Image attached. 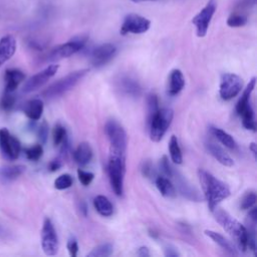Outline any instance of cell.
I'll list each match as a JSON object with an SVG mask.
<instances>
[{
  "mask_svg": "<svg viewBox=\"0 0 257 257\" xmlns=\"http://www.w3.org/2000/svg\"><path fill=\"white\" fill-rule=\"evenodd\" d=\"M198 176L208 207L210 211H213L223 200L230 196V188L206 170L200 169L198 171Z\"/></svg>",
  "mask_w": 257,
  "mask_h": 257,
  "instance_id": "obj_1",
  "label": "cell"
},
{
  "mask_svg": "<svg viewBox=\"0 0 257 257\" xmlns=\"http://www.w3.org/2000/svg\"><path fill=\"white\" fill-rule=\"evenodd\" d=\"M216 221L221 225V227L229 233L236 241L239 249L246 251L247 248V231L244 225H242L238 220L233 218L228 212L216 207L213 211Z\"/></svg>",
  "mask_w": 257,
  "mask_h": 257,
  "instance_id": "obj_2",
  "label": "cell"
},
{
  "mask_svg": "<svg viewBox=\"0 0 257 257\" xmlns=\"http://www.w3.org/2000/svg\"><path fill=\"white\" fill-rule=\"evenodd\" d=\"M108 173L112 189L117 196H122L124 193V179L126 173V155L111 151Z\"/></svg>",
  "mask_w": 257,
  "mask_h": 257,
  "instance_id": "obj_3",
  "label": "cell"
},
{
  "mask_svg": "<svg viewBox=\"0 0 257 257\" xmlns=\"http://www.w3.org/2000/svg\"><path fill=\"white\" fill-rule=\"evenodd\" d=\"M88 72L89 69L84 68L68 73L67 75L59 78L58 80L50 84L47 89H45L42 92V96L45 99H55L66 94L67 92L72 90L75 85L88 74Z\"/></svg>",
  "mask_w": 257,
  "mask_h": 257,
  "instance_id": "obj_4",
  "label": "cell"
},
{
  "mask_svg": "<svg viewBox=\"0 0 257 257\" xmlns=\"http://www.w3.org/2000/svg\"><path fill=\"white\" fill-rule=\"evenodd\" d=\"M174 118V113L171 109H160L153 119L148 123L150 138L153 142H160L165 136Z\"/></svg>",
  "mask_w": 257,
  "mask_h": 257,
  "instance_id": "obj_5",
  "label": "cell"
},
{
  "mask_svg": "<svg viewBox=\"0 0 257 257\" xmlns=\"http://www.w3.org/2000/svg\"><path fill=\"white\" fill-rule=\"evenodd\" d=\"M105 131L111 144V151L126 155L128 137L123 126L115 120H110L106 124Z\"/></svg>",
  "mask_w": 257,
  "mask_h": 257,
  "instance_id": "obj_6",
  "label": "cell"
},
{
  "mask_svg": "<svg viewBox=\"0 0 257 257\" xmlns=\"http://www.w3.org/2000/svg\"><path fill=\"white\" fill-rule=\"evenodd\" d=\"M87 35H79L71 38L69 41L62 43L54 47L48 54L47 59L50 61H56L63 58H67L74 53L80 51L88 42Z\"/></svg>",
  "mask_w": 257,
  "mask_h": 257,
  "instance_id": "obj_7",
  "label": "cell"
},
{
  "mask_svg": "<svg viewBox=\"0 0 257 257\" xmlns=\"http://www.w3.org/2000/svg\"><path fill=\"white\" fill-rule=\"evenodd\" d=\"M242 87L243 81L239 75L226 72L221 76L219 95L222 100L230 101L240 94Z\"/></svg>",
  "mask_w": 257,
  "mask_h": 257,
  "instance_id": "obj_8",
  "label": "cell"
},
{
  "mask_svg": "<svg viewBox=\"0 0 257 257\" xmlns=\"http://www.w3.org/2000/svg\"><path fill=\"white\" fill-rule=\"evenodd\" d=\"M216 9H217L216 0H209L206 6L193 17L192 23L196 27V34L198 37L206 36L209 29L210 22L215 14Z\"/></svg>",
  "mask_w": 257,
  "mask_h": 257,
  "instance_id": "obj_9",
  "label": "cell"
},
{
  "mask_svg": "<svg viewBox=\"0 0 257 257\" xmlns=\"http://www.w3.org/2000/svg\"><path fill=\"white\" fill-rule=\"evenodd\" d=\"M41 247L47 256L56 255L59 248V242L56 230L49 218H45L41 229Z\"/></svg>",
  "mask_w": 257,
  "mask_h": 257,
  "instance_id": "obj_10",
  "label": "cell"
},
{
  "mask_svg": "<svg viewBox=\"0 0 257 257\" xmlns=\"http://www.w3.org/2000/svg\"><path fill=\"white\" fill-rule=\"evenodd\" d=\"M151 27V21L139 14L129 13L124 18L120 33L122 35L127 34H143L147 32Z\"/></svg>",
  "mask_w": 257,
  "mask_h": 257,
  "instance_id": "obj_11",
  "label": "cell"
},
{
  "mask_svg": "<svg viewBox=\"0 0 257 257\" xmlns=\"http://www.w3.org/2000/svg\"><path fill=\"white\" fill-rule=\"evenodd\" d=\"M58 68L59 66L57 64H50L43 70L32 75L25 81L22 88V92L24 94H30L32 92L39 90L46 82H48L50 78H52L55 75Z\"/></svg>",
  "mask_w": 257,
  "mask_h": 257,
  "instance_id": "obj_12",
  "label": "cell"
},
{
  "mask_svg": "<svg viewBox=\"0 0 257 257\" xmlns=\"http://www.w3.org/2000/svg\"><path fill=\"white\" fill-rule=\"evenodd\" d=\"M0 151L9 160L18 159L21 151L19 140L10 134L6 128L0 129Z\"/></svg>",
  "mask_w": 257,
  "mask_h": 257,
  "instance_id": "obj_13",
  "label": "cell"
},
{
  "mask_svg": "<svg viewBox=\"0 0 257 257\" xmlns=\"http://www.w3.org/2000/svg\"><path fill=\"white\" fill-rule=\"evenodd\" d=\"M117 53V47L113 43H104L96 48L91 53V61L95 67H101L107 64Z\"/></svg>",
  "mask_w": 257,
  "mask_h": 257,
  "instance_id": "obj_14",
  "label": "cell"
},
{
  "mask_svg": "<svg viewBox=\"0 0 257 257\" xmlns=\"http://www.w3.org/2000/svg\"><path fill=\"white\" fill-rule=\"evenodd\" d=\"M171 178H173L176 182V186H177V189L179 190V192L184 196L186 197L187 199L189 200H192V201H200L202 198L201 196L199 195L198 191L195 190L194 187L191 186V184L185 179L184 176H182L180 173L176 172V171L174 170L173 172V175Z\"/></svg>",
  "mask_w": 257,
  "mask_h": 257,
  "instance_id": "obj_15",
  "label": "cell"
},
{
  "mask_svg": "<svg viewBox=\"0 0 257 257\" xmlns=\"http://www.w3.org/2000/svg\"><path fill=\"white\" fill-rule=\"evenodd\" d=\"M16 51V39L7 34L0 38V66L8 61Z\"/></svg>",
  "mask_w": 257,
  "mask_h": 257,
  "instance_id": "obj_16",
  "label": "cell"
},
{
  "mask_svg": "<svg viewBox=\"0 0 257 257\" xmlns=\"http://www.w3.org/2000/svg\"><path fill=\"white\" fill-rule=\"evenodd\" d=\"M205 146H206V149L209 152V154L221 165H223L225 167H232L234 165L233 159L223 150L222 147H220L216 143L208 141V142H206Z\"/></svg>",
  "mask_w": 257,
  "mask_h": 257,
  "instance_id": "obj_17",
  "label": "cell"
},
{
  "mask_svg": "<svg viewBox=\"0 0 257 257\" xmlns=\"http://www.w3.org/2000/svg\"><path fill=\"white\" fill-rule=\"evenodd\" d=\"M25 79V74L19 69H6L5 80V93H14L19 84Z\"/></svg>",
  "mask_w": 257,
  "mask_h": 257,
  "instance_id": "obj_18",
  "label": "cell"
},
{
  "mask_svg": "<svg viewBox=\"0 0 257 257\" xmlns=\"http://www.w3.org/2000/svg\"><path fill=\"white\" fill-rule=\"evenodd\" d=\"M93 149L89 143H80L73 153V159L77 165L83 167L93 159Z\"/></svg>",
  "mask_w": 257,
  "mask_h": 257,
  "instance_id": "obj_19",
  "label": "cell"
},
{
  "mask_svg": "<svg viewBox=\"0 0 257 257\" xmlns=\"http://www.w3.org/2000/svg\"><path fill=\"white\" fill-rule=\"evenodd\" d=\"M185 87V78L180 69H174L170 74L168 94L170 96L178 95Z\"/></svg>",
  "mask_w": 257,
  "mask_h": 257,
  "instance_id": "obj_20",
  "label": "cell"
},
{
  "mask_svg": "<svg viewBox=\"0 0 257 257\" xmlns=\"http://www.w3.org/2000/svg\"><path fill=\"white\" fill-rule=\"evenodd\" d=\"M26 167L23 165H12L0 168V178L4 182H11L18 179L25 172Z\"/></svg>",
  "mask_w": 257,
  "mask_h": 257,
  "instance_id": "obj_21",
  "label": "cell"
},
{
  "mask_svg": "<svg viewBox=\"0 0 257 257\" xmlns=\"http://www.w3.org/2000/svg\"><path fill=\"white\" fill-rule=\"evenodd\" d=\"M44 105L40 99H33L28 101L23 108L25 116L31 121H38L43 113Z\"/></svg>",
  "mask_w": 257,
  "mask_h": 257,
  "instance_id": "obj_22",
  "label": "cell"
},
{
  "mask_svg": "<svg viewBox=\"0 0 257 257\" xmlns=\"http://www.w3.org/2000/svg\"><path fill=\"white\" fill-rule=\"evenodd\" d=\"M156 186L159 190V192L162 194V196L167 198H174L177 195L176 187L175 185L171 182V180L168 177L164 176H157L155 179Z\"/></svg>",
  "mask_w": 257,
  "mask_h": 257,
  "instance_id": "obj_23",
  "label": "cell"
},
{
  "mask_svg": "<svg viewBox=\"0 0 257 257\" xmlns=\"http://www.w3.org/2000/svg\"><path fill=\"white\" fill-rule=\"evenodd\" d=\"M205 234L230 255H238V251L235 248V246L220 233H217L212 230H205Z\"/></svg>",
  "mask_w": 257,
  "mask_h": 257,
  "instance_id": "obj_24",
  "label": "cell"
},
{
  "mask_svg": "<svg viewBox=\"0 0 257 257\" xmlns=\"http://www.w3.org/2000/svg\"><path fill=\"white\" fill-rule=\"evenodd\" d=\"M120 88L122 92L131 97H139L142 93L140 83L130 76H123L120 79Z\"/></svg>",
  "mask_w": 257,
  "mask_h": 257,
  "instance_id": "obj_25",
  "label": "cell"
},
{
  "mask_svg": "<svg viewBox=\"0 0 257 257\" xmlns=\"http://www.w3.org/2000/svg\"><path fill=\"white\" fill-rule=\"evenodd\" d=\"M210 133L213 137H215L222 145H224L226 148L230 150H235L237 148V144L233 137L229 135L227 132L223 131L220 128L217 127H210Z\"/></svg>",
  "mask_w": 257,
  "mask_h": 257,
  "instance_id": "obj_26",
  "label": "cell"
},
{
  "mask_svg": "<svg viewBox=\"0 0 257 257\" xmlns=\"http://www.w3.org/2000/svg\"><path fill=\"white\" fill-rule=\"evenodd\" d=\"M255 84H256V78L252 77L250 79L249 83L247 84L246 89L243 91V94H242L241 98L239 99V101L236 105V113H237L238 116L250 104V97H251V94L253 93V91L255 89Z\"/></svg>",
  "mask_w": 257,
  "mask_h": 257,
  "instance_id": "obj_27",
  "label": "cell"
},
{
  "mask_svg": "<svg viewBox=\"0 0 257 257\" xmlns=\"http://www.w3.org/2000/svg\"><path fill=\"white\" fill-rule=\"evenodd\" d=\"M94 206L98 213L104 217H110L114 213V207L111 201L103 195H99L94 199Z\"/></svg>",
  "mask_w": 257,
  "mask_h": 257,
  "instance_id": "obj_28",
  "label": "cell"
},
{
  "mask_svg": "<svg viewBox=\"0 0 257 257\" xmlns=\"http://www.w3.org/2000/svg\"><path fill=\"white\" fill-rule=\"evenodd\" d=\"M169 152L171 159H172L174 164L181 165L183 163V156H182V151L179 146V142L176 136H172L169 142Z\"/></svg>",
  "mask_w": 257,
  "mask_h": 257,
  "instance_id": "obj_29",
  "label": "cell"
},
{
  "mask_svg": "<svg viewBox=\"0 0 257 257\" xmlns=\"http://www.w3.org/2000/svg\"><path fill=\"white\" fill-rule=\"evenodd\" d=\"M242 119V125L245 129L249 130V131H256V123H255V115H254V111L253 108L251 106V104H249L243 111L242 113L239 115Z\"/></svg>",
  "mask_w": 257,
  "mask_h": 257,
  "instance_id": "obj_30",
  "label": "cell"
},
{
  "mask_svg": "<svg viewBox=\"0 0 257 257\" xmlns=\"http://www.w3.org/2000/svg\"><path fill=\"white\" fill-rule=\"evenodd\" d=\"M113 251H114L113 244L104 243V244H101V245L97 246L96 248H94L88 254V256H90V257H108V256L112 255Z\"/></svg>",
  "mask_w": 257,
  "mask_h": 257,
  "instance_id": "obj_31",
  "label": "cell"
},
{
  "mask_svg": "<svg viewBox=\"0 0 257 257\" xmlns=\"http://www.w3.org/2000/svg\"><path fill=\"white\" fill-rule=\"evenodd\" d=\"M147 109H148V123L153 119V117L160 110L159 100L155 94H150L147 97Z\"/></svg>",
  "mask_w": 257,
  "mask_h": 257,
  "instance_id": "obj_32",
  "label": "cell"
},
{
  "mask_svg": "<svg viewBox=\"0 0 257 257\" xmlns=\"http://www.w3.org/2000/svg\"><path fill=\"white\" fill-rule=\"evenodd\" d=\"M247 16L242 13H232L227 19V25L232 28L242 27L247 23Z\"/></svg>",
  "mask_w": 257,
  "mask_h": 257,
  "instance_id": "obj_33",
  "label": "cell"
},
{
  "mask_svg": "<svg viewBox=\"0 0 257 257\" xmlns=\"http://www.w3.org/2000/svg\"><path fill=\"white\" fill-rule=\"evenodd\" d=\"M73 179L69 174H62L54 181V188L57 190H65L71 187Z\"/></svg>",
  "mask_w": 257,
  "mask_h": 257,
  "instance_id": "obj_34",
  "label": "cell"
},
{
  "mask_svg": "<svg viewBox=\"0 0 257 257\" xmlns=\"http://www.w3.org/2000/svg\"><path fill=\"white\" fill-rule=\"evenodd\" d=\"M67 137L66 135V131L65 128L63 126H61L60 124H56L54 126L53 132H52V140H53V144L54 146H60V144L63 142V140Z\"/></svg>",
  "mask_w": 257,
  "mask_h": 257,
  "instance_id": "obj_35",
  "label": "cell"
},
{
  "mask_svg": "<svg viewBox=\"0 0 257 257\" xmlns=\"http://www.w3.org/2000/svg\"><path fill=\"white\" fill-rule=\"evenodd\" d=\"M15 105V97L12 93H5L0 100V109L4 112H9Z\"/></svg>",
  "mask_w": 257,
  "mask_h": 257,
  "instance_id": "obj_36",
  "label": "cell"
},
{
  "mask_svg": "<svg viewBox=\"0 0 257 257\" xmlns=\"http://www.w3.org/2000/svg\"><path fill=\"white\" fill-rule=\"evenodd\" d=\"M256 200H257V197H256L255 192H253V191L247 192L240 201V209H242V210L251 209L255 205Z\"/></svg>",
  "mask_w": 257,
  "mask_h": 257,
  "instance_id": "obj_37",
  "label": "cell"
},
{
  "mask_svg": "<svg viewBox=\"0 0 257 257\" xmlns=\"http://www.w3.org/2000/svg\"><path fill=\"white\" fill-rule=\"evenodd\" d=\"M25 155H26V158L30 161H38L43 155L42 145L37 144V145H34V146L26 149Z\"/></svg>",
  "mask_w": 257,
  "mask_h": 257,
  "instance_id": "obj_38",
  "label": "cell"
},
{
  "mask_svg": "<svg viewBox=\"0 0 257 257\" xmlns=\"http://www.w3.org/2000/svg\"><path fill=\"white\" fill-rule=\"evenodd\" d=\"M159 167H160L161 172L165 175V177H168V178L172 177L175 169L172 167V165H171V163L169 162L167 156L162 157V159L160 160V163H159Z\"/></svg>",
  "mask_w": 257,
  "mask_h": 257,
  "instance_id": "obj_39",
  "label": "cell"
},
{
  "mask_svg": "<svg viewBox=\"0 0 257 257\" xmlns=\"http://www.w3.org/2000/svg\"><path fill=\"white\" fill-rule=\"evenodd\" d=\"M77 177H78L79 182L83 186H89L93 182V180L95 178V175L92 172H88V171H84L82 169H78L77 170Z\"/></svg>",
  "mask_w": 257,
  "mask_h": 257,
  "instance_id": "obj_40",
  "label": "cell"
},
{
  "mask_svg": "<svg viewBox=\"0 0 257 257\" xmlns=\"http://www.w3.org/2000/svg\"><path fill=\"white\" fill-rule=\"evenodd\" d=\"M142 173L146 178L149 179H156L157 175H156V171L154 169L153 164L150 161H146L143 163L142 165Z\"/></svg>",
  "mask_w": 257,
  "mask_h": 257,
  "instance_id": "obj_41",
  "label": "cell"
},
{
  "mask_svg": "<svg viewBox=\"0 0 257 257\" xmlns=\"http://www.w3.org/2000/svg\"><path fill=\"white\" fill-rule=\"evenodd\" d=\"M66 247H67V250H68V253L71 257H75L77 255V252H78V244H77V241L74 237H70L67 241V244H66Z\"/></svg>",
  "mask_w": 257,
  "mask_h": 257,
  "instance_id": "obj_42",
  "label": "cell"
},
{
  "mask_svg": "<svg viewBox=\"0 0 257 257\" xmlns=\"http://www.w3.org/2000/svg\"><path fill=\"white\" fill-rule=\"evenodd\" d=\"M38 138L42 144H44L48 137V125L46 122H42V124L38 128Z\"/></svg>",
  "mask_w": 257,
  "mask_h": 257,
  "instance_id": "obj_43",
  "label": "cell"
},
{
  "mask_svg": "<svg viewBox=\"0 0 257 257\" xmlns=\"http://www.w3.org/2000/svg\"><path fill=\"white\" fill-rule=\"evenodd\" d=\"M164 252H165V255L168 256V257H177V256H180V253L178 252L177 248H175L172 245H167L165 247V249H164Z\"/></svg>",
  "mask_w": 257,
  "mask_h": 257,
  "instance_id": "obj_44",
  "label": "cell"
},
{
  "mask_svg": "<svg viewBox=\"0 0 257 257\" xmlns=\"http://www.w3.org/2000/svg\"><path fill=\"white\" fill-rule=\"evenodd\" d=\"M61 165H62V163H61L60 159H54L49 163L48 170L50 171V172H55V171H57L61 167Z\"/></svg>",
  "mask_w": 257,
  "mask_h": 257,
  "instance_id": "obj_45",
  "label": "cell"
},
{
  "mask_svg": "<svg viewBox=\"0 0 257 257\" xmlns=\"http://www.w3.org/2000/svg\"><path fill=\"white\" fill-rule=\"evenodd\" d=\"M137 255H138V256H141V257H148V256H150L151 254H150V250H149L148 247L142 246V247H140V248L138 249Z\"/></svg>",
  "mask_w": 257,
  "mask_h": 257,
  "instance_id": "obj_46",
  "label": "cell"
},
{
  "mask_svg": "<svg viewBox=\"0 0 257 257\" xmlns=\"http://www.w3.org/2000/svg\"><path fill=\"white\" fill-rule=\"evenodd\" d=\"M256 4V0H241V7H245V8H250L255 6Z\"/></svg>",
  "mask_w": 257,
  "mask_h": 257,
  "instance_id": "obj_47",
  "label": "cell"
},
{
  "mask_svg": "<svg viewBox=\"0 0 257 257\" xmlns=\"http://www.w3.org/2000/svg\"><path fill=\"white\" fill-rule=\"evenodd\" d=\"M249 150L251 151V153L253 154L254 158H256V153H257V149H256V144L255 143H251L249 145Z\"/></svg>",
  "mask_w": 257,
  "mask_h": 257,
  "instance_id": "obj_48",
  "label": "cell"
},
{
  "mask_svg": "<svg viewBox=\"0 0 257 257\" xmlns=\"http://www.w3.org/2000/svg\"><path fill=\"white\" fill-rule=\"evenodd\" d=\"M6 235H7V232H6V230L0 225V239H4V238H6Z\"/></svg>",
  "mask_w": 257,
  "mask_h": 257,
  "instance_id": "obj_49",
  "label": "cell"
},
{
  "mask_svg": "<svg viewBox=\"0 0 257 257\" xmlns=\"http://www.w3.org/2000/svg\"><path fill=\"white\" fill-rule=\"evenodd\" d=\"M134 3H142V2H148V1H157V0H131Z\"/></svg>",
  "mask_w": 257,
  "mask_h": 257,
  "instance_id": "obj_50",
  "label": "cell"
}]
</instances>
